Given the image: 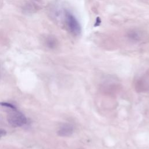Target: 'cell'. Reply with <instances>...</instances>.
Returning a JSON list of instances; mask_svg holds the SVG:
<instances>
[{
    "instance_id": "obj_4",
    "label": "cell",
    "mask_w": 149,
    "mask_h": 149,
    "mask_svg": "<svg viewBox=\"0 0 149 149\" xmlns=\"http://www.w3.org/2000/svg\"><path fill=\"white\" fill-rule=\"evenodd\" d=\"M128 37L133 41H139L142 38V35L138 30H132L128 33Z\"/></svg>"
},
{
    "instance_id": "obj_2",
    "label": "cell",
    "mask_w": 149,
    "mask_h": 149,
    "mask_svg": "<svg viewBox=\"0 0 149 149\" xmlns=\"http://www.w3.org/2000/svg\"><path fill=\"white\" fill-rule=\"evenodd\" d=\"M65 24L69 31L74 36H78L81 34V27L75 16L69 10H65Z\"/></svg>"
},
{
    "instance_id": "obj_5",
    "label": "cell",
    "mask_w": 149,
    "mask_h": 149,
    "mask_svg": "<svg viewBox=\"0 0 149 149\" xmlns=\"http://www.w3.org/2000/svg\"><path fill=\"white\" fill-rule=\"evenodd\" d=\"M45 42H46L47 46L51 49H53V48H55L56 46V44H57V41H56V39L52 37H48L46 39Z\"/></svg>"
},
{
    "instance_id": "obj_6",
    "label": "cell",
    "mask_w": 149,
    "mask_h": 149,
    "mask_svg": "<svg viewBox=\"0 0 149 149\" xmlns=\"http://www.w3.org/2000/svg\"><path fill=\"white\" fill-rule=\"evenodd\" d=\"M6 134V131L3 129L0 128V139L4 137Z\"/></svg>"
},
{
    "instance_id": "obj_3",
    "label": "cell",
    "mask_w": 149,
    "mask_h": 149,
    "mask_svg": "<svg viewBox=\"0 0 149 149\" xmlns=\"http://www.w3.org/2000/svg\"><path fill=\"white\" fill-rule=\"evenodd\" d=\"M74 132V126L70 123H64L59 127L57 133L61 137H69Z\"/></svg>"
},
{
    "instance_id": "obj_1",
    "label": "cell",
    "mask_w": 149,
    "mask_h": 149,
    "mask_svg": "<svg viewBox=\"0 0 149 149\" xmlns=\"http://www.w3.org/2000/svg\"><path fill=\"white\" fill-rule=\"evenodd\" d=\"M5 109L8 112L7 120L12 127H22L27 124V118L22 112L18 111L16 107Z\"/></svg>"
}]
</instances>
